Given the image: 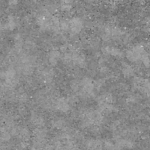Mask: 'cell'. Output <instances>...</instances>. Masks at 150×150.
Listing matches in <instances>:
<instances>
[{
	"label": "cell",
	"mask_w": 150,
	"mask_h": 150,
	"mask_svg": "<svg viewBox=\"0 0 150 150\" xmlns=\"http://www.w3.org/2000/svg\"><path fill=\"white\" fill-rule=\"evenodd\" d=\"M146 53H147V51L144 45L142 44H137L126 51L125 57L130 62H138L142 60V57Z\"/></svg>",
	"instance_id": "obj_1"
},
{
	"label": "cell",
	"mask_w": 150,
	"mask_h": 150,
	"mask_svg": "<svg viewBox=\"0 0 150 150\" xmlns=\"http://www.w3.org/2000/svg\"><path fill=\"white\" fill-rule=\"evenodd\" d=\"M84 28V22L83 19L78 16L69 19V30L72 35H77L82 32Z\"/></svg>",
	"instance_id": "obj_2"
},
{
	"label": "cell",
	"mask_w": 150,
	"mask_h": 150,
	"mask_svg": "<svg viewBox=\"0 0 150 150\" xmlns=\"http://www.w3.org/2000/svg\"><path fill=\"white\" fill-rule=\"evenodd\" d=\"M54 107L57 110L62 113H67L70 111L71 104L67 98H59L54 103Z\"/></svg>",
	"instance_id": "obj_3"
},
{
	"label": "cell",
	"mask_w": 150,
	"mask_h": 150,
	"mask_svg": "<svg viewBox=\"0 0 150 150\" xmlns=\"http://www.w3.org/2000/svg\"><path fill=\"white\" fill-rule=\"evenodd\" d=\"M61 57V52L58 50H51L47 54V60L51 66L57 65L59 62Z\"/></svg>",
	"instance_id": "obj_4"
},
{
	"label": "cell",
	"mask_w": 150,
	"mask_h": 150,
	"mask_svg": "<svg viewBox=\"0 0 150 150\" xmlns=\"http://www.w3.org/2000/svg\"><path fill=\"white\" fill-rule=\"evenodd\" d=\"M122 74L125 79H131L135 76L136 69L129 64H124L122 67Z\"/></svg>",
	"instance_id": "obj_5"
},
{
	"label": "cell",
	"mask_w": 150,
	"mask_h": 150,
	"mask_svg": "<svg viewBox=\"0 0 150 150\" xmlns=\"http://www.w3.org/2000/svg\"><path fill=\"white\" fill-rule=\"evenodd\" d=\"M104 52H105V54L112 56L116 58H120L123 56V51L117 47L106 46L104 48Z\"/></svg>",
	"instance_id": "obj_6"
},
{
	"label": "cell",
	"mask_w": 150,
	"mask_h": 150,
	"mask_svg": "<svg viewBox=\"0 0 150 150\" xmlns=\"http://www.w3.org/2000/svg\"><path fill=\"white\" fill-rule=\"evenodd\" d=\"M139 90L142 92L144 95L147 98H150V79H144L142 84H141Z\"/></svg>",
	"instance_id": "obj_7"
},
{
	"label": "cell",
	"mask_w": 150,
	"mask_h": 150,
	"mask_svg": "<svg viewBox=\"0 0 150 150\" xmlns=\"http://www.w3.org/2000/svg\"><path fill=\"white\" fill-rule=\"evenodd\" d=\"M18 26V21L14 16H9L8 18H7V22H6L5 26L7 29L12 31L14 30Z\"/></svg>",
	"instance_id": "obj_8"
},
{
	"label": "cell",
	"mask_w": 150,
	"mask_h": 150,
	"mask_svg": "<svg viewBox=\"0 0 150 150\" xmlns=\"http://www.w3.org/2000/svg\"><path fill=\"white\" fill-rule=\"evenodd\" d=\"M42 78H43V79L45 81L50 82L53 80L54 73H53L52 70L46 69V70H45L44 71H42Z\"/></svg>",
	"instance_id": "obj_9"
},
{
	"label": "cell",
	"mask_w": 150,
	"mask_h": 150,
	"mask_svg": "<svg viewBox=\"0 0 150 150\" xmlns=\"http://www.w3.org/2000/svg\"><path fill=\"white\" fill-rule=\"evenodd\" d=\"M103 146L105 150H115V143L111 140H105L103 143Z\"/></svg>",
	"instance_id": "obj_10"
},
{
	"label": "cell",
	"mask_w": 150,
	"mask_h": 150,
	"mask_svg": "<svg viewBox=\"0 0 150 150\" xmlns=\"http://www.w3.org/2000/svg\"><path fill=\"white\" fill-rule=\"evenodd\" d=\"M9 1H10V4H14V5L18 3V0H9Z\"/></svg>",
	"instance_id": "obj_11"
},
{
	"label": "cell",
	"mask_w": 150,
	"mask_h": 150,
	"mask_svg": "<svg viewBox=\"0 0 150 150\" xmlns=\"http://www.w3.org/2000/svg\"><path fill=\"white\" fill-rule=\"evenodd\" d=\"M113 1H115V2H122L125 0H113Z\"/></svg>",
	"instance_id": "obj_12"
},
{
	"label": "cell",
	"mask_w": 150,
	"mask_h": 150,
	"mask_svg": "<svg viewBox=\"0 0 150 150\" xmlns=\"http://www.w3.org/2000/svg\"><path fill=\"white\" fill-rule=\"evenodd\" d=\"M1 28H2V23H1V22L0 21V29H1Z\"/></svg>",
	"instance_id": "obj_13"
},
{
	"label": "cell",
	"mask_w": 150,
	"mask_h": 150,
	"mask_svg": "<svg viewBox=\"0 0 150 150\" xmlns=\"http://www.w3.org/2000/svg\"><path fill=\"white\" fill-rule=\"evenodd\" d=\"M149 13H150V5H149Z\"/></svg>",
	"instance_id": "obj_14"
},
{
	"label": "cell",
	"mask_w": 150,
	"mask_h": 150,
	"mask_svg": "<svg viewBox=\"0 0 150 150\" xmlns=\"http://www.w3.org/2000/svg\"><path fill=\"white\" fill-rule=\"evenodd\" d=\"M0 107H1V103H0Z\"/></svg>",
	"instance_id": "obj_15"
},
{
	"label": "cell",
	"mask_w": 150,
	"mask_h": 150,
	"mask_svg": "<svg viewBox=\"0 0 150 150\" xmlns=\"http://www.w3.org/2000/svg\"><path fill=\"white\" fill-rule=\"evenodd\" d=\"M149 76H150V73H149Z\"/></svg>",
	"instance_id": "obj_16"
}]
</instances>
